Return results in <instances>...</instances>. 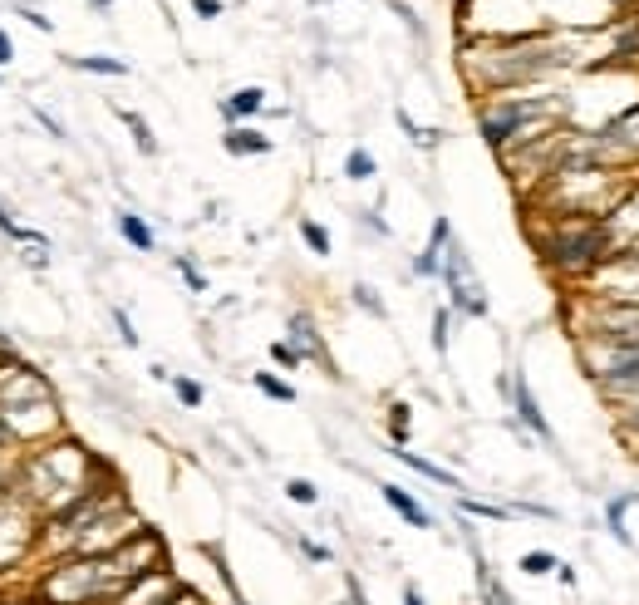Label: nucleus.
Listing matches in <instances>:
<instances>
[{
    "label": "nucleus",
    "mask_w": 639,
    "mask_h": 605,
    "mask_svg": "<svg viewBox=\"0 0 639 605\" xmlns=\"http://www.w3.org/2000/svg\"><path fill=\"white\" fill-rule=\"evenodd\" d=\"M531 242H537L541 266L556 280H575V286H585V280L615 256L600 217H546L541 232L531 227Z\"/></svg>",
    "instance_id": "f257e3e1"
},
{
    "label": "nucleus",
    "mask_w": 639,
    "mask_h": 605,
    "mask_svg": "<svg viewBox=\"0 0 639 605\" xmlns=\"http://www.w3.org/2000/svg\"><path fill=\"white\" fill-rule=\"evenodd\" d=\"M561 113L565 103L551 99V93H531V99H517V93H497L492 103L477 109V129L487 138V148H497L501 158L527 143H537L541 133L561 129Z\"/></svg>",
    "instance_id": "f03ea898"
},
{
    "label": "nucleus",
    "mask_w": 639,
    "mask_h": 605,
    "mask_svg": "<svg viewBox=\"0 0 639 605\" xmlns=\"http://www.w3.org/2000/svg\"><path fill=\"white\" fill-rule=\"evenodd\" d=\"M123 571L113 556H65L40 576L35 596L45 605H113L123 596Z\"/></svg>",
    "instance_id": "7ed1b4c3"
},
{
    "label": "nucleus",
    "mask_w": 639,
    "mask_h": 605,
    "mask_svg": "<svg viewBox=\"0 0 639 605\" xmlns=\"http://www.w3.org/2000/svg\"><path fill=\"white\" fill-rule=\"evenodd\" d=\"M575 354L585 364V379L595 384L605 404H639V345H595L575 340Z\"/></svg>",
    "instance_id": "20e7f679"
},
{
    "label": "nucleus",
    "mask_w": 639,
    "mask_h": 605,
    "mask_svg": "<svg viewBox=\"0 0 639 605\" xmlns=\"http://www.w3.org/2000/svg\"><path fill=\"white\" fill-rule=\"evenodd\" d=\"M575 340H595V345H639V300H600L585 296L575 300Z\"/></svg>",
    "instance_id": "39448f33"
},
{
    "label": "nucleus",
    "mask_w": 639,
    "mask_h": 605,
    "mask_svg": "<svg viewBox=\"0 0 639 605\" xmlns=\"http://www.w3.org/2000/svg\"><path fill=\"white\" fill-rule=\"evenodd\" d=\"M443 286H448L453 310H463V316H473V320L487 316V290H482V280H477V271H473V261H467L457 236L443 246Z\"/></svg>",
    "instance_id": "423d86ee"
},
{
    "label": "nucleus",
    "mask_w": 639,
    "mask_h": 605,
    "mask_svg": "<svg viewBox=\"0 0 639 605\" xmlns=\"http://www.w3.org/2000/svg\"><path fill=\"white\" fill-rule=\"evenodd\" d=\"M497 389L511 399V414H517V423H521V429H527L531 438H541V443H546L551 453H556V448H561V443H556V429H551V419L541 414V404H537V394H531L527 374H501V379H497Z\"/></svg>",
    "instance_id": "0eeeda50"
},
{
    "label": "nucleus",
    "mask_w": 639,
    "mask_h": 605,
    "mask_svg": "<svg viewBox=\"0 0 639 605\" xmlns=\"http://www.w3.org/2000/svg\"><path fill=\"white\" fill-rule=\"evenodd\" d=\"M605 236H610V252H639V177H630V187L620 192V202L600 217Z\"/></svg>",
    "instance_id": "6e6552de"
},
{
    "label": "nucleus",
    "mask_w": 639,
    "mask_h": 605,
    "mask_svg": "<svg viewBox=\"0 0 639 605\" xmlns=\"http://www.w3.org/2000/svg\"><path fill=\"white\" fill-rule=\"evenodd\" d=\"M25 521L30 517H20V507H10V497H0V571L25 556V537H35V527H25Z\"/></svg>",
    "instance_id": "1a4fd4ad"
},
{
    "label": "nucleus",
    "mask_w": 639,
    "mask_h": 605,
    "mask_svg": "<svg viewBox=\"0 0 639 605\" xmlns=\"http://www.w3.org/2000/svg\"><path fill=\"white\" fill-rule=\"evenodd\" d=\"M286 330H290L286 340H290V345H296L300 354H306V360H315V364H324V374H334V369H330V350H324V340H320L315 320H310L306 310H296V316H290V325H286Z\"/></svg>",
    "instance_id": "9d476101"
},
{
    "label": "nucleus",
    "mask_w": 639,
    "mask_h": 605,
    "mask_svg": "<svg viewBox=\"0 0 639 605\" xmlns=\"http://www.w3.org/2000/svg\"><path fill=\"white\" fill-rule=\"evenodd\" d=\"M379 497H384V503H389L394 512H399V517L408 521V527H418V531H433V512H428V507L418 503L413 493H404L399 483H379Z\"/></svg>",
    "instance_id": "9b49d317"
},
{
    "label": "nucleus",
    "mask_w": 639,
    "mask_h": 605,
    "mask_svg": "<svg viewBox=\"0 0 639 605\" xmlns=\"http://www.w3.org/2000/svg\"><path fill=\"white\" fill-rule=\"evenodd\" d=\"M625 507H639V493H620V497H605V527H610V537L620 541L625 551H635L639 541L630 537V527H625Z\"/></svg>",
    "instance_id": "f8f14e48"
},
{
    "label": "nucleus",
    "mask_w": 639,
    "mask_h": 605,
    "mask_svg": "<svg viewBox=\"0 0 639 605\" xmlns=\"http://www.w3.org/2000/svg\"><path fill=\"white\" fill-rule=\"evenodd\" d=\"M389 453L399 458L404 467H413V473H423L428 483H438V487H453V493H457V487H463V483H457V473H448V467H438L433 458H418L413 448H389Z\"/></svg>",
    "instance_id": "ddd939ff"
},
{
    "label": "nucleus",
    "mask_w": 639,
    "mask_h": 605,
    "mask_svg": "<svg viewBox=\"0 0 639 605\" xmlns=\"http://www.w3.org/2000/svg\"><path fill=\"white\" fill-rule=\"evenodd\" d=\"M222 148L232 158H261V153H271V138L256 129H232V133H222Z\"/></svg>",
    "instance_id": "4468645a"
},
{
    "label": "nucleus",
    "mask_w": 639,
    "mask_h": 605,
    "mask_svg": "<svg viewBox=\"0 0 639 605\" xmlns=\"http://www.w3.org/2000/svg\"><path fill=\"white\" fill-rule=\"evenodd\" d=\"M261 109H266V89H236L232 99H222V119H226V123L256 119Z\"/></svg>",
    "instance_id": "2eb2a0df"
},
{
    "label": "nucleus",
    "mask_w": 639,
    "mask_h": 605,
    "mask_svg": "<svg viewBox=\"0 0 639 605\" xmlns=\"http://www.w3.org/2000/svg\"><path fill=\"white\" fill-rule=\"evenodd\" d=\"M477 596H482V605H517V596L501 586V576L482 556H477Z\"/></svg>",
    "instance_id": "dca6fc26"
},
{
    "label": "nucleus",
    "mask_w": 639,
    "mask_h": 605,
    "mask_svg": "<svg viewBox=\"0 0 639 605\" xmlns=\"http://www.w3.org/2000/svg\"><path fill=\"white\" fill-rule=\"evenodd\" d=\"M119 232H123V242H129L133 252H153V246H158V236H153V227L143 222L138 212H119Z\"/></svg>",
    "instance_id": "f3484780"
},
{
    "label": "nucleus",
    "mask_w": 639,
    "mask_h": 605,
    "mask_svg": "<svg viewBox=\"0 0 639 605\" xmlns=\"http://www.w3.org/2000/svg\"><path fill=\"white\" fill-rule=\"evenodd\" d=\"M556 566H561V556L556 551H541V547L521 551V561H517L521 576H556Z\"/></svg>",
    "instance_id": "a211bd4d"
},
{
    "label": "nucleus",
    "mask_w": 639,
    "mask_h": 605,
    "mask_svg": "<svg viewBox=\"0 0 639 605\" xmlns=\"http://www.w3.org/2000/svg\"><path fill=\"white\" fill-rule=\"evenodd\" d=\"M394 119H399V129L408 133V143H413V148H428V153H433L438 143H443V133H438V129H423V123H413V119H408V109H394Z\"/></svg>",
    "instance_id": "6ab92c4d"
},
{
    "label": "nucleus",
    "mask_w": 639,
    "mask_h": 605,
    "mask_svg": "<svg viewBox=\"0 0 639 605\" xmlns=\"http://www.w3.org/2000/svg\"><path fill=\"white\" fill-rule=\"evenodd\" d=\"M374 173H379V163H374L369 148H350V153H344V177H350V182H369Z\"/></svg>",
    "instance_id": "aec40b11"
},
{
    "label": "nucleus",
    "mask_w": 639,
    "mask_h": 605,
    "mask_svg": "<svg viewBox=\"0 0 639 605\" xmlns=\"http://www.w3.org/2000/svg\"><path fill=\"white\" fill-rule=\"evenodd\" d=\"M251 384H256L266 399H276V404H296V389H290L286 379H276L271 369H256V374H251Z\"/></svg>",
    "instance_id": "412c9836"
},
{
    "label": "nucleus",
    "mask_w": 639,
    "mask_h": 605,
    "mask_svg": "<svg viewBox=\"0 0 639 605\" xmlns=\"http://www.w3.org/2000/svg\"><path fill=\"white\" fill-rule=\"evenodd\" d=\"M457 512H467V517H487V521H511V517H517L511 507H501V503H477V497H457Z\"/></svg>",
    "instance_id": "4be33fe9"
},
{
    "label": "nucleus",
    "mask_w": 639,
    "mask_h": 605,
    "mask_svg": "<svg viewBox=\"0 0 639 605\" xmlns=\"http://www.w3.org/2000/svg\"><path fill=\"white\" fill-rule=\"evenodd\" d=\"M123 123H129V133H133V143H138V153H148V158H158V138H153V133H148V123H143V113L123 109Z\"/></svg>",
    "instance_id": "5701e85b"
},
{
    "label": "nucleus",
    "mask_w": 639,
    "mask_h": 605,
    "mask_svg": "<svg viewBox=\"0 0 639 605\" xmlns=\"http://www.w3.org/2000/svg\"><path fill=\"white\" fill-rule=\"evenodd\" d=\"M173 394H177V404H182V409H202V399H207V389L197 379H187V374H173Z\"/></svg>",
    "instance_id": "b1692460"
},
{
    "label": "nucleus",
    "mask_w": 639,
    "mask_h": 605,
    "mask_svg": "<svg viewBox=\"0 0 639 605\" xmlns=\"http://www.w3.org/2000/svg\"><path fill=\"white\" fill-rule=\"evenodd\" d=\"M300 236H306V246L315 256H330V232H324L320 222H310V217H300Z\"/></svg>",
    "instance_id": "393cba45"
},
{
    "label": "nucleus",
    "mask_w": 639,
    "mask_h": 605,
    "mask_svg": "<svg viewBox=\"0 0 639 605\" xmlns=\"http://www.w3.org/2000/svg\"><path fill=\"white\" fill-rule=\"evenodd\" d=\"M286 497H290V503H300V507H315V503H320V487L310 483V477H290V483H286Z\"/></svg>",
    "instance_id": "a878e982"
},
{
    "label": "nucleus",
    "mask_w": 639,
    "mask_h": 605,
    "mask_svg": "<svg viewBox=\"0 0 639 605\" xmlns=\"http://www.w3.org/2000/svg\"><path fill=\"white\" fill-rule=\"evenodd\" d=\"M75 69H89V75H129V65H123V59H99V55L75 59Z\"/></svg>",
    "instance_id": "bb28decb"
},
{
    "label": "nucleus",
    "mask_w": 639,
    "mask_h": 605,
    "mask_svg": "<svg viewBox=\"0 0 639 605\" xmlns=\"http://www.w3.org/2000/svg\"><path fill=\"white\" fill-rule=\"evenodd\" d=\"M271 360H276L280 369H300V364H306V354L290 345V340H276V345H271Z\"/></svg>",
    "instance_id": "cd10ccee"
},
{
    "label": "nucleus",
    "mask_w": 639,
    "mask_h": 605,
    "mask_svg": "<svg viewBox=\"0 0 639 605\" xmlns=\"http://www.w3.org/2000/svg\"><path fill=\"white\" fill-rule=\"evenodd\" d=\"M448 340H453V310H438L433 316V350L448 354Z\"/></svg>",
    "instance_id": "c85d7f7f"
},
{
    "label": "nucleus",
    "mask_w": 639,
    "mask_h": 605,
    "mask_svg": "<svg viewBox=\"0 0 639 605\" xmlns=\"http://www.w3.org/2000/svg\"><path fill=\"white\" fill-rule=\"evenodd\" d=\"M354 306H359V310H369L374 320H384V316H389V306H384V300L374 296L369 286H354Z\"/></svg>",
    "instance_id": "c756f323"
},
{
    "label": "nucleus",
    "mask_w": 639,
    "mask_h": 605,
    "mask_svg": "<svg viewBox=\"0 0 639 605\" xmlns=\"http://www.w3.org/2000/svg\"><path fill=\"white\" fill-rule=\"evenodd\" d=\"M389 438H394V448L408 443V404H394V414H389Z\"/></svg>",
    "instance_id": "7c9ffc66"
},
{
    "label": "nucleus",
    "mask_w": 639,
    "mask_h": 605,
    "mask_svg": "<svg viewBox=\"0 0 639 605\" xmlns=\"http://www.w3.org/2000/svg\"><path fill=\"white\" fill-rule=\"evenodd\" d=\"M173 266H177V276H182V280H187V286H192V290H197V296H202V290H207V276H202V271H197V266H192V261H187V256H177V261H173Z\"/></svg>",
    "instance_id": "2f4dec72"
},
{
    "label": "nucleus",
    "mask_w": 639,
    "mask_h": 605,
    "mask_svg": "<svg viewBox=\"0 0 639 605\" xmlns=\"http://www.w3.org/2000/svg\"><path fill=\"white\" fill-rule=\"evenodd\" d=\"M113 325H119V340H123V345H129V350H138V330H133L129 310H119V306H113Z\"/></svg>",
    "instance_id": "473e14b6"
},
{
    "label": "nucleus",
    "mask_w": 639,
    "mask_h": 605,
    "mask_svg": "<svg viewBox=\"0 0 639 605\" xmlns=\"http://www.w3.org/2000/svg\"><path fill=\"white\" fill-rule=\"evenodd\" d=\"M511 512H517V517H541V521H561V512H556V507H546V503H517Z\"/></svg>",
    "instance_id": "72a5a7b5"
},
{
    "label": "nucleus",
    "mask_w": 639,
    "mask_h": 605,
    "mask_svg": "<svg viewBox=\"0 0 639 605\" xmlns=\"http://www.w3.org/2000/svg\"><path fill=\"white\" fill-rule=\"evenodd\" d=\"M300 551H306L310 561H320V566H324V561H334V551L320 547V541H310V537H300Z\"/></svg>",
    "instance_id": "f704fd0d"
},
{
    "label": "nucleus",
    "mask_w": 639,
    "mask_h": 605,
    "mask_svg": "<svg viewBox=\"0 0 639 605\" xmlns=\"http://www.w3.org/2000/svg\"><path fill=\"white\" fill-rule=\"evenodd\" d=\"M192 10L202 20H217V15H222V0H192Z\"/></svg>",
    "instance_id": "c9c22d12"
},
{
    "label": "nucleus",
    "mask_w": 639,
    "mask_h": 605,
    "mask_svg": "<svg viewBox=\"0 0 639 605\" xmlns=\"http://www.w3.org/2000/svg\"><path fill=\"white\" fill-rule=\"evenodd\" d=\"M556 581H561L565 591H575V586H581V576H575V566H565V561L556 566Z\"/></svg>",
    "instance_id": "e433bc0d"
},
{
    "label": "nucleus",
    "mask_w": 639,
    "mask_h": 605,
    "mask_svg": "<svg viewBox=\"0 0 639 605\" xmlns=\"http://www.w3.org/2000/svg\"><path fill=\"white\" fill-rule=\"evenodd\" d=\"M404 605H428V601H423V591H418L413 581H404Z\"/></svg>",
    "instance_id": "4c0bfd02"
},
{
    "label": "nucleus",
    "mask_w": 639,
    "mask_h": 605,
    "mask_svg": "<svg viewBox=\"0 0 639 605\" xmlns=\"http://www.w3.org/2000/svg\"><path fill=\"white\" fill-rule=\"evenodd\" d=\"M10 59H15V45H10V35L0 30V65H10Z\"/></svg>",
    "instance_id": "58836bf2"
},
{
    "label": "nucleus",
    "mask_w": 639,
    "mask_h": 605,
    "mask_svg": "<svg viewBox=\"0 0 639 605\" xmlns=\"http://www.w3.org/2000/svg\"><path fill=\"white\" fill-rule=\"evenodd\" d=\"M89 5H93V10H109V5H113V0H89Z\"/></svg>",
    "instance_id": "ea45409f"
},
{
    "label": "nucleus",
    "mask_w": 639,
    "mask_h": 605,
    "mask_svg": "<svg viewBox=\"0 0 639 605\" xmlns=\"http://www.w3.org/2000/svg\"><path fill=\"white\" fill-rule=\"evenodd\" d=\"M232 605H251V601H246V596H232Z\"/></svg>",
    "instance_id": "a19ab883"
},
{
    "label": "nucleus",
    "mask_w": 639,
    "mask_h": 605,
    "mask_svg": "<svg viewBox=\"0 0 639 605\" xmlns=\"http://www.w3.org/2000/svg\"><path fill=\"white\" fill-rule=\"evenodd\" d=\"M635 20H639V15H635Z\"/></svg>",
    "instance_id": "79ce46f5"
}]
</instances>
